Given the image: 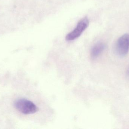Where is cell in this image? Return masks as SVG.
<instances>
[{
    "label": "cell",
    "instance_id": "cell-5",
    "mask_svg": "<svg viewBox=\"0 0 129 129\" xmlns=\"http://www.w3.org/2000/svg\"><path fill=\"white\" fill-rule=\"evenodd\" d=\"M126 77L129 79V67L126 70Z\"/></svg>",
    "mask_w": 129,
    "mask_h": 129
},
{
    "label": "cell",
    "instance_id": "cell-3",
    "mask_svg": "<svg viewBox=\"0 0 129 129\" xmlns=\"http://www.w3.org/2000/svg\"><path fill=\"white\" fill-rule=\"evenodd\" d=\"M116 50L118 55L125 56L129 50V34L126 33L120 37L116 44Z\"/></svg>",
    "mask_w": 129,
    "mask_h": 129
},
{
    "label": "cell",
    "instance_id": "cell-1",
    "mask_svg": "<svg viewBox=\"0 0 129 129\" xmlns=\"http://www.w3.org/2000/svg\"><path fill=\"white\" fill-rule=\"evenodd\" d=\"M15 108L18 111L24 114H31L37 113L39 108L32 101L25 99L20 98L14 102Z\"/></svg>",
    "mask_w": 129,
    "mask_h": 129
},
{
    "label": "cell",
    "instance_id": "cell-2",
    "mask_svg": "<svg viewBox=\"0 0 129 129\" xmlns=\"http://www.w3.org/2000/svg\"><path fill=\"white\" fill-rule=\"evenodd\" d=\"M89 24V20L87 17L81 19L77 23L74 29L68 33L66 36L67 41H73L79 37L86 29Z\"/></svg>",
    "mask_w": 129,
    "mask_h": 129
},
{
    "label": "cell",
    "instance_id": "cell-4",
    "mask_svg": "<svg viewBox=\"0 0 129 129\" xmlns=\"http://www.w3.org/2000/svg\"><path fill=\"white\" fill-rule=\"evenodd\" d=\"M106 45L103 42H98L92 47L90 51V56L92 60L97 59L106 48Z\"/></svg>",
    "mask_w": 129,
    "mask_h": 129
}]
</instances>
